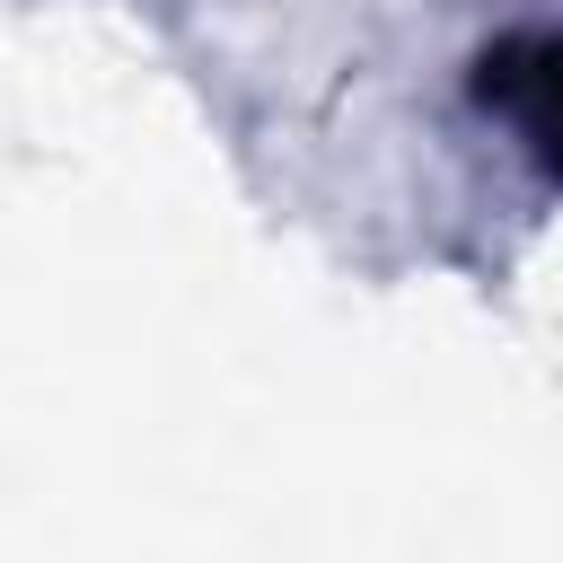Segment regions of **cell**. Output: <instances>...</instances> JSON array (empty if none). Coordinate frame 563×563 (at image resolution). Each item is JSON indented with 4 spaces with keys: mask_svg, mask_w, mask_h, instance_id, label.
<instances>
[{
    "mask_svg": "<svg viewBox=\"0 0 563 563\" xmlns=\"http://www.w3.org/2000/svg\"><path fill=\"white\" fill-rule=\"evenodd\" d=\"M475 97L528 141L545 176H563V35H510L475 62Z\"/></svg>",
    "mask_w": 563,
    "mask_h": 563,
    "instance_id": "1",
    "label": "cell"
}]
</instances>
